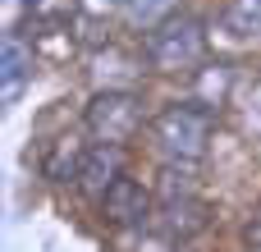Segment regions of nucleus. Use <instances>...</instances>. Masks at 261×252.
Returning <instances> with one entry per match:
<instances>
[{
    "instance_id": "nucleus-1",
    "label": "nucleus",
    "mask_w": 261,
    "mask_h": 252,
    "mask_svg": "<svg viewBox=\"0 0 261 252\" xmlns=\"http://www.w3.org/2000/svg\"><path fill=\"white\" fill-rule=\"evenodd\" d=\"M211 129H216V110L202 106V101H184V106H170L151 119V138L156 147L170 156V161H202L206 156V142H211Z\"/></svg>"
},
{
    "instance_id": "nucleus-2",
    "label": "nucleus",
    "mask_w": 261,
    "mask_h": 252,
    "mask_svg": "<svg viewBox=\"0 0 261 252\" xmlns=\"http://www.w3.org/2000/svg\"><path fill=\"white\" fill-rule=\"evenodd\" d=\"M206 55V28L188 14H170L147 32V60L161 73H188Z\"/></svg>"
},
{
    "instance_id": "nucleus-3",
    "label": "nucleus",
    "mask_w": 261,
    "mask_h": 252,
    "mask_svg": "<svg viewBox=\"0 0 261 252\" xmlns=\"http://www.w3.org/2000/svg\"><path fill=\"white\" fill-rule=\"evenodd\" d=\"M83 119H87V133H92L96 142L124 147V142L142 129V101H138L133 92H96Z\"/></svg>"
},
{
    "instance_id": "nucleus-4",
    "label": "nucleus",
    "mask_w": 261,
    "mask_h": 252,
    "mask_svg": "<svg viewBox=\"0 0 261 252\" xmlns=\"http://www.w3.org/2000/svg\"><path fill=\"white\" fill-rule=\"evenodd\" d=\"M151 193L138 184V179H128V174H119L106 193H101V216L110 220V225H119V230H133V225H147L151 220Z\"/></svg>"
},
{
    "instance_id": "nucleus-5",
    "label": "nucleus",
    "mask_w": 261,
    "mask_h": 252,
    "mask_svg": "<svg viewBox=\"0 0 261 252\" xmlns=\"http://www.w3.org/2000/svg\"><path fill=\"white\" fill-rule=\"evenodd\" d=\"M119 174H124V156H119V147H115V142H101V147H92V152L83 156V170H78L73 184H78L87 197L101 202V193H106Z\"/></svg>"
},
{
    "instance_id": "nucleus-6",
    "label": "nucleus",
    "mask_w": 261,
    "mask_h": 252,
    "mask_svg": "<svg viewBox=\"0 0 261 252\" xmlns=\"http://www.w3.org/2000/svg\"><path fill=\"white\" fill-rule=\"evenodd\" d=\"M161 216H165V220H161V225H165V234H174V239H188V234H197V230L206 225V207L193 197V188H188V184H184L179 193H174V188L165 193Z\"/></svg>"
},
{
    "instance_id": "nucleus-7",
    "label": "nucleus",
    "mask_w": 261,
    "mask_h": 252,
    "mask_svg": "<svg viewBox=\"0 0 261 252\" xmlns=\"http://www.w3.org/2000/svg\"><path fill=\"white\" fill-rule=\"evenodd\" d=\"M28 73H32V46H23L18 37H5V55H0V87H5V96H14Z\"/></svg>"
},
{
    "instance_id": "nucleus-8",
    "label": "nucleus",
    "mask_w": 261,
    "mask_h": 252,
    "mask_svg": "<svg viewBox=\"0 0 261 252\" xmlns=\"http://www.w3.org/2000/svg\"><path fill=\"white\" fill-rule=\"evenodd\" d=\"M220 28L239 41L248 37H261V0H229L225 14H220Z\"/></svg>"
},
{
    "instance_id": "nucleus-9",
    "label": "nucleus",
    "mask_w": 261,
    "mask_h": 252,
    "mask_svg": "<svg viewBox=\"0 0 261 252\" xmlns=\"http://www.w3.org/2000/svg\"><path fill=\"white\" fill-rule=\"evenodd\" d=\"M83 156H87V152H83L73 138H64V142L55 147V156L46 161V174H50V179H60V184H64V179H78V170H83Z\"/></svg>"
},
{
    "instance_id": "nucleus-10",
    "label": "nucleus",
    "mask_w": 261,
    "mask_h": 252,
    "mask_svg": "<svg viewBox=\"0 0 261 252\" xmlns=\"http://www.w3.org/2000/svg\"><path fill=\"white\" fill-rule=\"evenodd\" d=\"M128 14H133V18H142V23H161V18H170V14H174V0H133V5H128Z\"/></svg>"
}]
</instances>
